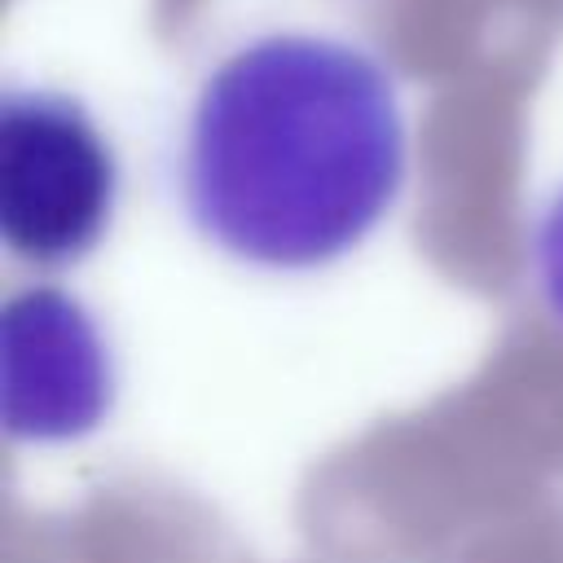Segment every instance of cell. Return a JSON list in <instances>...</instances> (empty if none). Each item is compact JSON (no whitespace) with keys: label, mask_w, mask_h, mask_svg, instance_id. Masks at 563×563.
Segmentation results:
<instances>
[{"label":"cell","mask_w":563,"mask_h":563,"mask_svg":"<svg viewBox=\"0 0 563 563\" xmlns=\"http://www.w3.org/2000/svg\"><path fill=\"white\" fill-rule=\"evenodd\" d=\"M409 167L396 66L343 26L268 22L194 75L167 180L216 255L255 273H321L391 220Z\"/></svg>","instance_id":"obj_1"},{"label":"cell","mask_w":563,"mask_h":563,"mask_svg":"<svg viewBox=\"0 0 563 563\" xmlns=\"http://www.w3.org/2000/svg\"><path fill=\"white\" fill-rule=\"evenodd\" d=\"M123 207V158L97 110L40 79L0 88V242L13 264L66 273L92 260Z\"/></svg>","instance_id":"obj_2"},{"label":"cell","mask_w":563,"mask_h":563,"mask_svg":"<svg viewBox=\"0 0 563 563\" xmlns=\"http://www.w3.org/2000/svg\"><path fill=\"white\" fill-rule=\"evenodd\" d=\"M119 405V352L84 295L22 282L0 308V413L13 444L57 449L97 435Z\"/></svg>","instance_id":"obj_3"},{"label":"cell","mask_w":563,"mask_h":563,"mask_svg":"<svg viewBox=\"0 0 563 563\" xmlns=\"http://www.w3.org/2000/svg\"><path fill=\"white\" fill-rule=\"evenodd\" d=\"M523 264H528V282H532L537 303L563 330V180L532 211Z\"/></svg>","instance_id":"obj_4"}]
</instances>
